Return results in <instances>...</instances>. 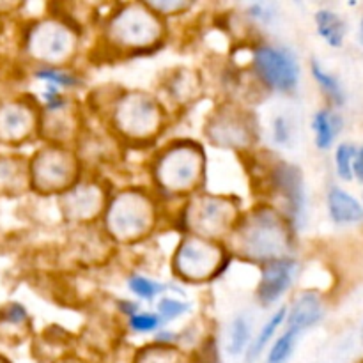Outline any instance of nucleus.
Instances as JSON below:
<instances>
[{
    "label": "nucleus",
    "mask_w": 363,
    "mask_h": 363,
    "mask_svg": "<svg viewBox=\"0 0 363 363\" xmlns=\"http://www.w3.org/2000/svg\"><path fill=\"white\" fill-rule=\"evenodd\" d=\"M240 241L250 257L268 259L284 254L287 238L279 218L269 211H261L245 223Z\"/></svg>",
    "instance_id": "nucleus-1"
},
{
    "label": "nucleus",
    "mask_w": 363,
    "mask_h": 363,
    "mask_svg": "<svg viewBox=\"0 0 363 363\" xmlns=\"http://www.w3.org/2000/svg\"><path fill=\"white\" fill-rule=\"evenodd\" d=\"M255 69L269 87L289 92L296 87L300 66L293 53L282 46H261L254 55Z\"/></svg>",
    "instance_id": "nucleus-2"
},
{
    "label": "nucleus",
    "mask_w": 363,
    "mask_h": 363,
    "mask_svg": "<svg viewBox=\"0 0 363 363\" xmlns=\"http://www.w3.org/2000/svg\"><path fill=\"white\" fill-rule=\"evenodd\" d=\"M149 223H151V208L144 197L126 194L113 201L108 213V225L119 240L138 238L147 229Z\"/></svg>",
    "instance_id": "nucleus-3"
},
{
    "label": "nucleus",
    "mask_w": 363,
    "mask_h": 363,
    "mask_svg": "<svg viewBox=\"0 0 363 363\" xmlns=\"http://www.w3.org/2000/svg\"><path fill=\"white\" fill-rule=\"evenodd\" d=\"M112 35L123 45L144 46L158 38V23L155 16L138 6H131L113 18Z\"/></svg>",
    "instance_id": "nucleus-4"
},
{
    "label": "nucleus",
    "mask_w": 363,
    "mask_h": 363,
    "mask_svg": "<svg viewBox=\"0 0 363 363\" xmlns=\"http://www.w3.org/2000/svg\"><path fill=\"white\" fill-rule=\"evenodd\" d=\"M201 158L191 147H177L162 160L158 169L160 181L172 190H184L197 181Z\"/></svg>",
    "instance_id": "nucleus-5"
},
{
    "label": "nucleus",
    "mask_w": 363,
    "mask_h": 363,
    "mask_svg": "<svg viewBox=\"0 0 363 363\" xmlns=\"http://www.w3.org/2000/svg\"><path fill=\"white\" fill-rule=\"evenodd\" d=\"M218 262L220 252L201 240H190L181 245L176 257L177 269L188 279H206L215 272Z\"/></svg>",
    "instance_id": "nucleus-6"
},
{
    "label": "nucleus",
    "mask_w": 363,
    "mask_h": 363,
    "mask_svg": "<svg viewBox=\"0 0 363 363\" xmlns=\"http://www.w3.org/2000/svg\"><path fill=\"white\" fill-rule=\"evenodd\" d=\"M117 121L124 131L142 137L151 133L158 126V108L151 99L144 96H131L121 105Z\"/></svg>",
    "instance_id": "nucleus-7"
},
{
    "label": "nucleus",
    "mask_w": 363,
    "mask_h": 363,
    "mask_svg": "<svg viewBox=\"0 0 363 363\" xmlns=\"http://www.w3.org/2000/svg\"><path fill=\"white\" fill-rule=\"evenodd\" d=\"M296 262L291 259H275L266 266L259 284V300L262 305H272L286 293L293 282Z\"/></svg>",
    "instance_id": "nucleus-8"
},
{
    "label": "nucleus",
    "mask_w": 363,
    "mask_h": 363,
    "mask_svg": "<svg viewBox=\"0 0 363 363\" xmlns=\"http://www.w3.org/2000/svg\"><path fill=\"white\" fill-rule=\"evenodd\" d=\"M35 53L46 60H60L67 57L73 48V35L66 27L57 23H46L39 27L32 39Z\"/></svg>",
    "instance_id": "nucleus-9"
},
{
    "label": "nucleus",
    "mask_w": 363,
    "mask_h": 363,
    "mask_svg": "<svg viewBox=\"0 0 363 363\" xmlns=\"http://www.w3.org/2000/svg\"><path fill=\"white\" fill-rule=\"evenodd\" d=\"M233 209L227 202L218 199H202L194 206L191 211V222L195 229L204 234H216L223 229V225L229 223Z\"/></svg>",
    "instance_id": "nucleus-10"
},
{
    "label": "nucleus",
    "mask_w": 363,
    "mask_h": 363,
    "mask_svg": "<svg viewBox=\"0 0 363 363\" xmlns=\"http://www.w3.org/2000/svg\"><path fill=\"white\" fill-rule=\"evenodd\" d=\"M277 184H279L280 194L286 199L287 209L291 216L298 220L305 215V190L301 183V176L298 169L293 165H282L277 174Z\"/></svg>",
    "instance_id": "nucleus-11"
},
{
    "label": "nucleus",
    "mask_w": 363,
    "mask_h": 363,
    "mask_svg": "<svg viewBox=\"0 0 363 363\" xmlns=\"http://www.w3.org/2000/svg\"><path fill=\"white\" fill-rule=\"evenodd\" d=\"M323 318V305L319 301V298L315 294H303L300 296V300L293 305L289 312V330L293 332L301 333L305 330H308L311 326H314L315 323L321 321Z\"/></svg>",
    "instance_id": "nucleus-12"
},
{
    "label": "nucleus",
    "mask_w": 363,
    "mask_h": 363,
    "mask_svg": "<svg viewBox=\"0 0 363 363\" xmlns=\"http://www.w3.org/2000/svg\"><path fill=\"white\" fill-rule=\"evenodd\" d=\"M38 177L45 186H64V183H67V179L71 177L69 160L59 152H48L39 158Z\"/></svg>",
    "instance_id": "nucleus-13"
},
{
    "label": "nucleus",
    "mask_w": 363,
    "mask_h": 363,
    "mask_svg": "<svg viewBox=\"0 0 363 363\" xmlns=\"http://www.w3.org/2000/svg\"><path fill=\"white\" fill-rule=\"evenodd\" d=\"M328 209L337 223H354L363 220L360 202L340 188H332L328 194Z\"/></svg>",
    "instance_id": "nucleus-14"
},
{
    "label": "nucleus",
    "mask_w": 363,
    "mask_h": 363,
    "mask_svg": "<svg viewBox=\"0 0 363 363\" xmlns=\"http://www.w3.org/2000/svg\"><path fill=\"white\" fill-rule=\"evenodd\" d=\"M315 23L321 38L328 43L330 46H340L346 35V23L337 13L328 9H323L315 14Z\"/></svg>",
    "instance_id": "nucleus-15"
},
{
    "label": "nucleus",
    "mask_w": 363,
    "mask_h": 363,
    "mask_svg": "<svg viewBox=\"0 0 363 363\" xmlns=\"http://www.w3.org/2000/svg\"><path fill=\"white\" fill-rule=\"evenodd\" d=\"M314 133H315V144L319 149L332 147L333 140H335L337 133L340 131V117L335 113L328 112V110H319L314 116Z\"/></svg>",
    "instance_id": "nucleus-16"
},
{
    "label": "nucleus",
    "mask_w": 363,
    "mask_h": 363,
    "mask_svg": "<svg viewBox=\"0 0 363 363\" xmlns=\"http://www.w3.org/2000/svg\"><path fill=\"white\" fill-rule=\"evenodd\" d=\"M71 206L77 216H91L99 208V191L92 186L78 188L71 195Z\"/></svg>",
    "instance_id": "nucleus-17"
},
{
    "label": "nucleus",
    "mask_w": 363,
    "mask_h": 363,
    "mask_svg": "<svg viewBox=\"0 0 363 363\" xmlns=\"http://www.w3.org/2000/svg\"><path fill=\"white\" fill-rule=\"evenodd\" d=\"M286 312H287L286 308H280V311L275 312V315H273V318L266 323L264 328H262L261 333L257 335V339L254 340V346H252L250 354H248V360H255V358L261 354V351L264 350L266 344L272 340V337L275 335V332L279 330V326L282 325L284 319H286Z\"/></svg>",
    "instance_id": "nucleus-18"
},
{
    "label": "nucleus",
    "mask_w": 363,
    "mask_h": 363,
    "mask_svg": "<svg viewBox=\"0 0 363 363\" xmlns=\"http://www.w3.org/2000/svg\"><path fill=\"white\" fill-rule=\"evenodd\" d=\"M300 333L293 332V330H287L275 344H273L272 351L268 354V360L266 363H286L293 354L294 347H296V340Z\"/></svg>",
    "instance_id": "nucleus-19"
},
{
    "label": "nucleus",
    "mask_w": 363,
    "mask_h": 363,
    "mask_svg": "<svg viewBox=\"0 0 363 363\" xmlns=\"http://www.w3.org/2000/svg\"><path fill=\"white\" fill-rule=\"evenodd\" d=\"M248 340H250V323H248V319L245 315H238L234 319L233 326H230V354H240L247 347Z\"/></svg>",
    "instance_id": "nucleus-20"
},
{
    "label": "nucleus",
    "mask_w": 363,
    "mask_h": 363,
    "mask_svg": "<svg viewBox=\"0 0 363 363\" xmlns=\"http://www.w3.org/2000/svg\"><path fill=\"white\" fill-rule=\"evenodd\" d=\"M312 73H314V78L319 82V85L323 87V91L337 103V105H342L344 103V92L342 87H340L339 82L335 80V77H332L330 73H326L318 62L312 64Z\"/></svg>",
    "instance_id": "nucleus-21"
},
{
    "label": "nucleus",
    "mask_w": 363,
    "mask_h": 363,
    "mask_svg": "<svg viewBox=\"0 0 363 363\" xmlns=\"http://www.w3.org/2000/svg\"><path fill=\"white\" fill-rule=\"evenodd\" d=\"M354 156H357V151H354L353 145L350 144H342L339 145L335 155V165H337V172L342 179L350 181L353 177V163H354Z\"/></svg>",
    "instance_id": "nucleus-22"
},
{
    "label": "nucleus",
    "mask_w": 363,
    "mask_h": 363,
    "mask_svg": "<svg viewBox=\"0 0 363 363\" xmlns=\"http://www.w3.org/2000/svg\"><path fill=\"white\" fill-rule=\"evenodd\" d=\"M130 289L133 291L138 298L151 300L156 294L162 293L163 286H160L158 282H152V280L145 279V277H133V279L130 280Z\"/></svg>",
    "instance_id": "nucleus-23"
},
{
    "label": "nucleus",
    "mask_w": 363,
    "mask_h": 363,
    "mask_svg": "<svg viewBox=\"0 0 363 363\" xmlns=\"http://www.w3.org/2000/svg\"><path fill=\"white\" fill-rule=\"evenodd\" d=\"M186 311L188 305H184L183 301L172 300V298H165V300L160 301L158 305V312L162 314V318L165 319V321H172V319L183 315Z\"/></svg>",
    "instance_id": "nucleus-24"
},
{
    "label": "nucleus",
    "mask_w": 363,
    "mask_h": 363,
    "mask_svg": "<svg viewBox=\"0 0 363 363\" xmlns=\"http://www.w3.org/2000/svg\"><path fill=\"white\" fill-rule=\"evenodd\" d=\"M273 137H275L277 144L287 145L293 138V126H291L289 119L286 116H279L273 123Z\"/></svg>",
    "instance_id": "nucleus-25"
},
{
    "label": "nucleus",
    "mask_w": 363,
    "mask_h": 363,
    "mask_svg": "<svg viewBox=\"0 0 363 363\" xmlns=\"http://www.w3.org/2000/svg\"><path fill=\"white\" fill-rule=\"evenodd\" d=\"M138 363H181L179 354L169 350H152L144 353Z\"/></svg>",
    "instance_id": "nucleus-26"
},
{
    "label": "nucleus",
    "mask_w": 363,
    "mask_h": 363,
    "mask_svg": "<svg viewBox=\"0 0 363 363\" xmlns=\"http://www.w3.org/2000/svg\"><path fill=\"white\" fill-rule=\"evenodd\" d=\"M158 325L160 319L158 315L155 314H135L133 318H131V328H133L135 332H152V330L158 328Z\"/></svg>",
    "instance_id": "nucleus-27"
},
{
    "label": "nucleus",
    "mask_w": 363,
    "mask_h": 363,
    "mask_svg": "<svg viewBox=\"0 0 363 363\" xmlns=\"http://www.w3.org/2000/svg\"><path fill=\"white\" fill-rule=\"evenodd\" d=\"M38 78H43V80L50 82L52 85H60V87H69V85H73L74 82H77L71 74L64 73V71H55V69L39 71Z\"/></svg>",
    "instance_id": "nucleus-28"
},
{
    "label": "nucleus",
    "mask_w": 363,
    "mask_h": 363,
    "mask_svg": "<svg viewBox=\"0 0 363 363\" xmlns=\"http://www.w3.org/2000/svg\"><path fill=\"white\" fill-rule=\"evenodd\" d=\"M250 13L252 16L261 18V20L264 21H268L269 18H272V14H269V6H266V4H255V6L250 7Z\"/></svg>",
    "instance_id": "nucleus-29"
},
{
    "label": "nucleus",
    "mask_w": 363,
    "mask_h": 363,
    "mask_svg": "<svg viewBox=\"0 0 363 363\" xmlns=\"http://www.w3.org/2000/svg\"><path fill=\"white\" fill-rule=\"evenodd\" d=\"M353 174L358 177V179L363 181V147L357 152L354 156V163H353Z\"/></svg>",
    "instance_id": "nucleus-30"
},
{
    "label": "nucleus",
    "mask_w": 363,
    "mask_h": 363,
    "mask_svg": "<svg viewBox=\"0 0 363 363\" xmlns=\"http://www.w3.org/2000/svg\"><path fill=\"white\" fill-rule=\"evenodd\" d=\"M152 7H155V9H160V11H165V13H172V11L184 7V4H181V2H155L152 4Z\"/></svg>",
    "instance_id": "nucleus-31"
},
{
    "label": "nucleus",
    "mask_w": 363,
    "mask_h": 363,
    "mask_svg": "<svg viewBox=\"0 0 363 363\" xmlns=\"http://www.w3.org/2000/svg\"><path fill=\"white\" fill-rule=\"evenodd\" d=\"M360 41H362V45H363V20H362V25H360Z\"/></svg>",
    "instance_id": "nucleus-32"
}]
</instances>
